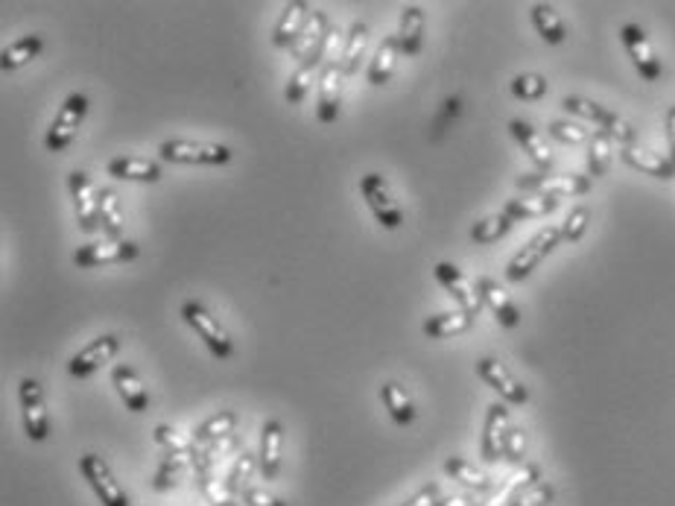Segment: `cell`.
Here are the masks:
<instances>
[{"mask_svg": "<svg viewBox=\"0 0 675 506\" xmlns=\"http://www.w3.org/2000/svg\"><path fill=\"white\" fill-rule=\"evenodd\" d=\"M562 106L570 115L585 117V120H594L600 123V132H605L611 141H620L623 147H632L635 144V126L629 120H623L620 115L608 112L605 106L594 103V100H585V97H564Z\"/></svg>", "mask_w": 675, "mask_h": 506, "instance_id": "1", "label": "cell"}, {"mask_svg": "<svg viewBox=\"0 0 675 506\" xmlns=\"http://www.w3.org/2000/svg\"><path fill=\"white\" fill-rule=\"evenodd\" d=\"M79 474L88 480V486L94 489L97 501L103 506H132L126 489L117 483L112 466L100 454H82L79 457Z\"/></svg>", "mask_w": 675, "mask_h": 506, "instance_id": "2", "label": "cell"}, {"mask_svg": "<svg viewBox=\"0 0 675 506\" xmlns=\"http://www.w3.org/2000/svg\"><path fill=\"white\" fill-rule=\"evenodd\" d=\"M85 112H88V97L85 94H71L65 100V106L56 112L50 129H47V138H44L50 153H65L71 147V141H74L82 120H85Z\"/></svg>", "mask_w": 675, "mask_h": 506, "instance_id": "3", "label": "cell"}, {"mask_svg": "<svg viewBox=\"0 0 675 506\" xmlns=\"http://www.w3.org/2000/svg\"><path fill=\"white\" fill-rule=\"evenodd\" d=\"M182 316H185V322H188L190 328L208 343V349L214 351L220 360L225 357H231V351H234V343H231V334L223 328V322L214 316V313L208 311L202 302H185V308H182Z\"/></svg>", "mask_w": 675, "mask_h": 506, "instance_id": "4", "label": "cell"}, {"mask_svg": "<svg viewBox=\"0 0 675 506\" xmlns=\"http://www.w3.org/2000/svg\"><path fill=\"white\" fill-rule=\"evenodd\" d=\"M559 243H562V226H547V229H541V232L535 234L524 249L509 261L506 278H509V281H524L526 275L532 273V270H535V267H538Z\"/></svg>", "mask_w": 675, "mask_h": 506, "instance_id": "5", "label": "cell"}, {"mask_svg": "<svg viewBox=\"0 0 675 506\" xmlns=\"http://www.w3.org/2000/svg\"><path fill=\"white\" fill-rule=\"evenodd\" d=\"M138 258V243L132 240H100L79 246L74 252V264L79 270H94V267H109V264H126Z\"/></svg>", "mask_w": 675, "mask_h": 506, "instance_id": "6", "label": "cell"}, {"mask_svg": "<svg viewBox=\"0 0 675 506\" xmlns=\"http://www.w3.org/2000/svg\"><path fill=\"white\" fill-rule=\"evenodd\" d=\"M360 194H363L366 205L372 208L375 220L383 226V229H398V226L404 223V211H401V205L392 199V194H389V185H386V179H383L380 173H369V176H363V182H360Z\"/></svg>", "mask_w": 675, "mask_h": 506, "instance_id": "7", "label": "cell"}, {"mask_svg": "<svg viewBox=\"0 0 675 506\" xmlns=\"http://www.w3.org/2000/svg\"><path fill=\"white\" fill-rule=\"evenodd\" d=\"M518 188L547 199H567L591 191V176H547V173H526L518 176Z\"/></svg>", "mask_w": 675, "mask_h": 506, "instance_id": "8", "label": "cell"}, {"mask_svg": "<svg viewBox=\"0 0 675 506\" xmlns=\"http://www.w3.org/2000/svg\"><path fill=\"white\" fill-rule=\"evenodd\" d=\"M161 158L173 161V164H225L231 158V150L223 144H211V141H164L161 144Z\"/></svg>", "mask_w": 675, "mask_h": 506, "instance_id": "9", "label": "cell"}, {"mask_svg": "<svg viewBox=\"0 0 675 506\" xmlns=\"http://www.w3.org/2000/svg\"><path fill=\"white\" fill-rule=\"evenodd\" d=\"M21 398V416H24V430L33 442H44L50 433V419H47V404H44V392L36 378H24L18 387Z\"/></svg>", "mask_w": 675, "mask_h": 506, "instance_id": "10", "label": "cell"}, {"mask_svg": "<svg viewBox=\"0 0 675 506\" xmlns=\"http://www.w3.org/2000/svg\"><path fill=\"white\" fill-rule=\"evenodd\" d=\"M68 188H71V196H74V208H76V223L82 232H94L103 226L100 220V191L94 188V182L88 179V173L82 170H74L68 176Z\"/></svg>", "mask_w": 675, "mask_h": 506, "instance_id": "11", "label": "cell"}, {"mask_svg": "<svg viewBox=\"0 0 675 506\" xmlns=\"http://www.w3.org/2000/svg\"><path fill=\"white\" fill-rule=\"evenodd\" d=\"M620 39H623V47H626L629 59L635 62L640 77L646 79V82H658L661 74H664V68H661V59H658V53H655L649 36L640 30L638 24H626L620 30Z\"/></svg>", "mask_w": 675, "mask_h": 506, "instance_id": "12", "label": "cell"}, {"mask_svg": "<svg viewBox=\"0 0 675 506\" xmlns=\"http://www.w3.org/2000/svg\"><path fill=\"white\" fill-rule=\"evenodd\" d=\"M436 278H439V284L448 290L450 299L459 305V311L471 313V316L480 313V308H483V296H480L477 284H471V278L462 273V270H456L453 264L442 261V264H436Z\"/></svg>", "mask_w": 675, "mask_h": 506, "instance_id": "13", "label": "cell"}, {"mask_svg": "<svg viewBox=\"0 0 675 506\" xmlns=\"http://www.w3.org/2000/svg\"><path fill=\"white\" fill-rule=\"evenodd\" d=\"M477 375H480L500 398H506L509 404H526V401H529V390H526L524 384H521L500 360H494V357H480V360H477Z\"/></svg>", "mask_w": 675, "mask_h": 506, "instance_id": "14", "label": "cell"}, {"mask_svg": "<svg viewBox=\"0 0 675 506\" xmlns=\"http://www.w3.org/2000/svg\"><path fill=\"white\" fill-rule=\"evenodd\" d=\"M117 351H120V337L117 334H103L94 343H88L85 349L76 351L71 357V363H68V369H71L74 378H88V375L100 372L106 363H112V357Z\"/></svg>", "mask_w": 675, "mask_h": 506, "instance_id": "15", "label": "cell"}, {"mask_svg": "<svg viewBox=\"0 0 675 506\" xmlns=\"http://www.w3.org/2000/svg\"><path fill=\"white\" fill-rule=\"evenodd\" d=\"M512 430V419L506 404H491L486 413V428H483V442H480V454L486 463H497L506 451V436Z\"/></svg>", "mask_w": 675, "mask_h": 506, "instance_id": "16", "label": "cell"}, {"mask_svg": "<svg viewBox=\"0 0 675 506\" xmlns=\"http://www.w3.org/2000/svg\"><path fill=\"white\" fill-rule=\"evenodd\" d=\"M331 39V24L325 18V12H316L310 15V21L304 24L301 36L296 44L290 47V53L301 59V62H310V59H325V44Z\"/></svg>", "mask_w": 675, "mask_h": 506, "instance_id": "17", "label": "cell"}, {"mask_svg": "<svg viewBox=\"0 0 675 506\" xmlns=\"http://www.w3.org/2000/svg\"><path fill=\"white\" fill-rule=\"evenodd\" d=\"M281 451H284V425L278 419L263 422L261 451H258V468L263 480H275L281 471Z\"/></svg>", "mask_w": 675, "mask_h": 506, "instance_id": "18", "label": "cell"}, {"mask_svg": "<svg viewBox=\"0 0 675 506\" xmlns=\"http://www.w3.org/2000/svg\"><path fill=\"white\" fill-rule=\"evenodd\" d=\"M342 68L339 62H325L322 77H319V120L334 123L339 117V103H342Z\"/></svg>", "mask_w": 675, "mask_h": 506, "instance_id": "19", "label": "cell"}, {"mask_svg": "<svg viewBox=\"0 0 675 506\" xmlns=\"http://www.w3.org/2000/svg\"><path fill=\"white\" fill-rule=\"evenodd\" d=\"M477 290H480V296H483V305H488V311L497 316V322L503 325V328H515L518 322H521V313L515 308V302L509 299V293L494 281V278H477Z\"/></svg>", "mask_w": 675, "mask_h": 506, "instance_id": "20", "label": "cell"}, {"mask_svg": "<svg viewBox=\"0 0 675 506\" xmlns=\"http://www.w3.org/2000/svg\"><path fill=\"white\" fill-rule=\"evenodd\" d=\"M310 15H313V9H310L304 0H290V3L284 6L281 18H278V24H275L272 44H275V47H293L296 39L301 36V30H304V24L310 21Z\"/></svg>", "mask_w": 675, "mask_h": 506, "instance_id": "21", "label": "cell"}, {"mask_svg": "<svg viewBox=\"0 0 675 506\" xmlns=\"http://www.w3.org/2000/svg\"><path fill=\"white\" fill-rule=\"evenodd\" d=\"M112 384L117 387V395L123 398V404H126L132 413H144V410L150 407V392H147L144 381H141V375H138L132 366H114Z\"/></svg>", "mask_w": 675, "mask_h": 506, "instance_id": "22", "label": "cell"}, {"mask_svg": "<svg viewBox=\"0 0 675 506\" xmlns=\"http://www.w3.org/2000/svg\"><path fill=\"white\" fill-rule=\"evenodd\" d=\"M424 24H427V18H424V9L421 6H415V3L404 6V12H401V30H398V47H401L404 56H418L421 53Z\"/></svg>", "mask_w": 675, "mask_h": 506, "instance_id": "23", "label": "cell"}, {"mask_svg": "<svg viewBox=\"0 0 675 506\" xmlns=\"http://www.w3.org/2000/svg\"><path fill=\"white\" fill-rule=\"evenodd\" d=\"M509 129H512V135L518 138V144L524 147V153L532 158V164L538 167V170H550L553 167V153H550V147H547V141L526 123V120H512L509 123Z\"/></svg>", "mask_w": 675, "mask_h": 506, "instance_id": "24", "label": "cell"}, {"mask_svg": "<svg viewBox=\"0 0 675 506\" xmlns=\"http://www.w3.org/2000/svg\"><path fill=\"white\" fill-rule=\"evenodd\" d=\"M623 161L629 167H635L646 176H655V179H675V161L673 158L658 156L652 150H640V147H623Z\"/></svg>", "mask_w": 675, "mask_h": 506, "instance_id": "25", "label": "cell"}, {"mask_svg": "<svg viewBox=\"0 0 675 506\" xmlns=\"http://www.w3.org/2000/svg\"><path fill=\"white\" fill-rule=\"evenodd\" d=\"M106 170H109V176L126 179V182H158L161 179V167L150 158H112Z\"/></svg>", "mask_w": 675, "mask_h": 506, "instance_id": "26", "label": "cell"}, {"mask_svg": "<svg viewBox=\"0 0 675 506\" xmlns=\"http://www.w3.org/2000/svg\"><path fill=\"white\" fill-rule=\"evenodd\" d=\"M234 425H237V413L234 410H220L214 416H208L199 428L193 430V442H196V451L199 448H208L214 442H220L225 436L234 433Z\"/></svg>", "mask_w": 675, "mask_h": 506, "instance_id": "27", "label": "cell"}, {"mask_svg": "<svg viewBox=\"0 0 675 506\" xmlns=\"http://www.w3.org/2000/svg\"><path fill=\"white\" fill-rule=\"evenodd\" d=\"M474 325V316L465 311H453V313H439V316H430L424 322V334L430 340H448V337H459L465 334L468 328Z\"/></svg>", "mask_w": 675, "mask_h": 506, "instance_id": "28", "label": "cell"}, {"mask_svg": "<svg viewBox=\"0 0 675 506\" xmlns=\"http://www.w3.org/2000/svg\"><path fill=\"white\" fill-rule=\"evenodd\" d=\"M322 68H325V59L301 62L299 68H296V74L287 82V88H284V97H287L290 106H299L301 100L307 97V91L313 88V82H319V77H322Z\"/></svg>", "mask_w": 675, "mask_h": 506, "instance_id": "29", "label": "cell"}, {"mask_svg": "<svg viewBox=\"0 0 675 506\" xmlns=\"http://www.w3.org/2000/svg\"><path fill=\"white\" fill-rule=\"evenodd\" d=\"M366 47H369V27H366L363 21H354V24H351V33H348V39H345V47H342V56H339V68H342L345 77L357 74Z\"/></svg>", "mask_w": 675, "mask_h": 506, "instance_id": "30", "label": "cell"}, {"mask_svg": "<svg viewBox=\"0 0 675 506\" xmlns=\"http://www.w3.org/2000/svg\"><path fill=\"white\" fill-rule=\"evenodd\" d=\"M380 398H383V404H386L389 416L395 419V425H410V422L415 419L413 398H410V392L404 390L398 381L383 384V387H380Z\"/></svg>", "mask_w": 675, "mask_h": 506, "instance_id": "31", "label": "cell"}, {"mask_svg": "<svg viewBox=\"0 0 675 506\" xmlns=\"http://www.w3.org/2000/svg\"><path fill=\"white\" fill-rule=\"evenodd\" d=\"M398 56H401L398 36H389V39H383V44L377 47L372 65H369V82H372V85H386V82L392 79V74H395Z\"/></svg>", "mask_w": 675, "mask_h": 506, "instance_id": "32", "label": "cell"}, {"mask_svg": "<svg viewBox=\"0 0 675 506\" xmlns=\"http://www.w3.org/2000/svg\"><path fill=\"white\" fill-rule=\"evenodd\" d=\"M559 205V199H547V196H521V199H509L503 214H509L512 220H535V217H547L553 214Z\"/></svg>", "mask_w": 675, "mask_h": 506, "instance_id": "33", "label": "cell"}, {"mask_svg": "<svg viewBox=\"0 0 675 506\" xmlns=\"http://www.w3.org/2000/svg\"><path fill=\"white\" fill-rule=\"evenodd\" d=\"M532 24H535L538 36L547 41V44H562L564 36H567L564 21L550 3H535L532 6Z\"/></svg>", "mask_w": 675, "mask_h": 506, "instance_id": "34", "label": "cell"}, {"mask_svg": "<svg viewBox=\"0 0 675 506\" xmlns=\"http://www.w3.org/2000/svg\"><path fill=\"white\" fill-rule=\"evenodd\" d=\"M41 47H44L41 36H24V39L12 41V44L3 50V56H0L3 71H18V68L30 65L38 53H41Z\"/></svg>", "mask_w": 675, "mask_h": 506, "instance_id": "35", "label": "cell"}, {"mask_svg": "<svg viewBox=\"0 0 675 506\" xmlns=\"http://www.w3.org/2000/svg\"><path fill=\"white\" fill-rule=\"evenodd\" d=\"M100 220H103V229L109 232L112 240H123L126 217H123V208H120V196L114 194L112 188L100 191Z\"/></svg>", "mask_w": 675, "mask_h": 506, "instance_id": "36", "label": "cell"}, {"mask_svg": "<svg viewBox=\"0 0 675 506\" xmlns=\"http://www.w3.org/2000/svg\"><path fill=\"white\" fill-rule=\"evenodd\" d=\"M445 474L453 477L456 483L468 486V489H477V492H486V489H491V477L483 474L477 466L465 463L462 457H450V460H445Z\"/></svg>", "mask_w": 675, "mask_h": 506, "instance_id": "37", "label": "cell"}, {"mask_svg": "<svg viewBox=\"0 0 675 506\" xmlns=\"http://www.w3.org/2000/svg\"><path fill=\"white\" fill-rule=\"evenodd\" d=\"M512 217L509 214H494V217H486V220H480V223H474V229H471V240L474 243H480V246H488V243H497L500 237H506V234L512 232Z\"/></svg>", "mask_w": 675, "mask_h": 506, "instance_id": "38", "label": "cell"}, {"mask_svg": "<svg viewBox=\"0 0 675 506\" xmlns=\"http://www.w3.org/2000/svg\"><path fill=\"white\" fill-rule=\"evenodd\" d=\"M155 442H158L161 448H167V454H190V457H196V442H193V436L182 433V430L173 428V425H158V428H155Z\"/></svg>", "mask_w": 675, "mask_h": 506, "instance_id": "39", "label": "cell"}, {"mask_svg": "<svg viewBox=\"0 0 675 506\" xmlns=\"http://www.w3.org/2000/svg\"><path fill=\"white\" fill-rule=\"evenodd\" d=\"M611 167V138L605 132H594L588 141V170L591 176H605Z\"/></svg>", "mask_w": 675, "mask_h": 506, "instance_id": "40", "label": "cell"}, {"mask_svg": "<svg viewBox=\"0 0 675 506\" xmlns=\"http://www.w3.org/2000/svg\"><path fill=\"white\" fill-rule=\"evenodd\" d=\"M188 463H193V457L190 454H167L164 457V463H161V468H158V474H155V489L158 492H167V489H173L176 486V477H179V471L188 466Z\"/></svg>", "mask_w": 675, "mask_h": 506, "instance_id": "41", "label": "cell"}, {"mask_svg": "<svg viewBox=\"0 0 675 506\" xmlns=\"http://www.w3.org/2000/svg\"><path fill=\"white\" fill-rule=\"evenodd\" d=\"M547 79L541 77V74H518V77L512 79V94L518 97V100H524V103H535V100H541L544 94H547Z\"/></svg>", "mask_w": 675, "mask_h": 506, "instance_id": "42", "label": "cell"}, {"mask_svg": "<svg viewBox=\"0 0 675 506\" xmlns=\"http://www.w3.org/2000/svg\"><path fill=\"white\" fill-rule=\"evenodd\" d=\"M556 501V489L550 483H529L506 506H550Z\"/></svg>", "mask_w": 675, "mask_h": 506, "instance_id": "43", "label": "cell"}, {"mask_svg": "<svg viewBox=\"0 0 675 506\" xmlns=\"http://www.w3.org/2000/svg\"><path fill=\"white\" fill-rule=\"evenodd\" d=\"M547 129H550V135L559 138L562 144H585V141L594 138L582 123H570V120H553Z\"/></svg>", "mask_w": 675, "mask_h": 506, "instance_id": "44", "label": "cell"}, {"mask_svg": "<svg viewBox=\"0 0 675 506\" xmlns=\"http://www.w3.org/2000/svg\"><path fill=\"white\" fill-rule=\"evenodd\" d=\"M258 463V454H249V451H243L240 457H237V463L231 468V474H228V480H225V489L234 495V492H240V486H243V480H249V474H252V468Z\"/></svg>", "mask_w": 675, "mask_h": 506, "instance_id": "45", "label": "cell"}, {"mask_svg": "<svg viewBox=\"0 0 675 506\" xmlns=\"http://www.w3.org/2000/svg\"><path fill=\"white\" fill-rule=\"evenodd\" d=\"M588 223H591V211L588 208H573L562 223V240L576 243L582 234L588 232Z\"/></svg>", "mask_w": 675, "mask_h": 506, "instance_id": "46", "label": "cell"}, {"mask_svg": "<svg viewBox=\"0 0 675 506\" xmlns=\"http://www.w3.org/2000/svg\"><path fill=\"white\" fill-rule=\"evenodd\" d=\"M503 457L512 463V466H521L526 460V436L521 428H512L509 430V436H506V451H503Z\"/></svg>", "mask_w": 675, "mask_h": 506, "instance_id": "47", "label": "cell"}, {"mask_svg": "<svg viewBox=\"0 0 675 506\" xmlns=\"http://www.w3.org/2000/svg\"><path fill=\"white\" fill-rule=\"evenodd\" d=\"M243 504L246 506H287L281 498H275L272 492H266L261 486H252L243 492Z\"/></svg>", "mask_w": 675, "mask_h": 506, "instance_id": "48", "label": "cell"}, {"mask_svg": "<svg viewBox=\"0 0 675 506\" xmlns=\"http://www.w3.org/2000/svg\"><path fill=\"white\" fill-rule=\"evenodd\" d=\"M436 504H439V486H424V489L415 492L407 504L401 506H436Z\"/></svg>", "mask_w": 675, "mask_h": 506, "instance_id": "49", "label": "cell"}, {"mask_svg": "<svg viewBox=\"0 0 675 506\" xmlns=\"http://www.w3.org/2000/svg\"><path fill=\"white\" fill-rule=\"evenodd\" d=\"M667 141H670V153H673V161H675V103L670 106V112H667Z\"/></svg>", "mask_w": 675, "mask_h": 506, "instance_id": "50", "label": "cell"}]
</instances>
